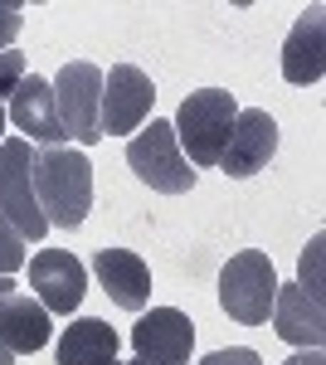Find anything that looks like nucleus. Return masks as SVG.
<instances>
[{
  "label": "nucleus",
  "instance_id": "obj_5",
  "mask_svg": "<svg viewBox=\"0 0 326 365\" xmlns=\"http://www.w3.org/2000/svg\"><path fill=\"white\" fill-rule=\"evenodd\" d=\"M127 166L136 170L141 185H151V190H161V195H185L195 185V170H190V161H185V151H180V141H175V127L161 122V117H151V122L127 141Z\"/></svg>",
  "mask_w": 326,
  "mask_h": 365
},
{
  "label": "nucleus",
  "instance_id": "obj_3",
  "mask_svg": "<svg viewBox=\"0 0 326 365\" xmlns=\"http://www.w3.org/2000/svg\"><path fill=\"white\" fill-rule=\"evenodd\" d=\"M0 220L25 244H39L49 234V220L34 200V146L25 137L0 141Z\"/></svg>",
  "mask_w": 326,
  "mask_h": 365
},
{
  "label": "nucleus",
  "instance_id": "obj_19",
  "mask_svg": "<svg viewBox=\"0 0 326 365\" xmlns=\"http://www.w3.org/2000/svg\"><path fill=\"white\" fill-rule=\"evenodd\" d=\"M322 249H326V239L317 234L312 244H307V253H302V287L322 302Z\"/></svg>",
  "mask_w": 326,
  "mask_h": 365
},
{
  "label": "nucleus",
  "instance_id": "obj_23",
  "mask_svg": "<svg viewBox=\"0 0 326 365\" xmlns=\"http://www.w3.org/2000/svg\"><path fill=\"white\" fill-rule=\"evenodd\" d=\"M108 365H122V361H108Z\"/></svg>",
  "mask_w": 326,
  "mask_h": 365
},
{
  "label": "nucleus",
  "instance_id": "obj_1",
  "mask_svg": "<svg viewBox=\"0 0 326 365\" xmlns=\"http://www.w3.org/2000/svg\"><path fill=\"white\" fill-rule=\"evenodd\" d=\"M34 200L54 229H78L93 210V161L83 146L34 151Z\"/></svg>",
  "mask_w": 326,
  "mask_h": 365
},
{
  "label": "nucleus",
  "instance_id": "obj_24",
  "mask_svg": "<svg viewBox=\"0 0 326 365\" xmlns=\"http://www.w3.org/2000/svg\"><path fill=\"white\" fill-rule=\"evenodd\" d=\"M132 365H141V361H132Z\"/></svg>",
  "mask_w": 326,
  "mask_h": 365
},
{
  "label": "nucleus",
  "instance_id": "obj_21",
  "mask_svg": "<svg viewBox=\"0 0 326 365\" xmlns=\"http://www.w3.org/2000/svg\"><path fill=\"white\" fill-rule=\"evenodd\" d=\"M200 365H263V361H258V351H248V346H229V351L205 356Z\"/></svg>",
  "mask_w": 326,
  "mask_h": 365
},
{
  "label": "nucleus",
  "instance_id": "obj_7",
  "mask_svg": "<svg viewBox=\"0 0 326 365\" xmlns=\"http://www.w3.org/2000/svg\"><path fill=\"white\" fill-rule=\"evenodd\" d=\"M156 103L151 78L136 63H112V73H103V137H127L141 132Z\"/></svg>",
  "mask_w": 326,
  "mask_h": 365
},
{
  "label": "nucleus",
  "instance_id": "obj_2",
  "mask_svg": "<svg viewBox=\"0 0 326 365\" xmlns=\"http://www.w3.org/2000/svg\"><path fill=\"white\" fill-rule=\"evenodd\" d=\"M234 117H239V103L224 88H200V93H190L180 103L170 127H175V141H180L190 166H219L224 141L234 132Z\"/></svg>",
  "mask_w": 326,
  "mask_h": 365
},
{
  "label": "nucleus",
  "instance_id": "obj_20",
  "mask_svg": "<svg viewBox=\"0 0 326 365\" xmlns=\"http://www.w3.org/2000/svg\"><path fill=\"white\" fill-rule=\"evenodd\" d=\"M20 25H25V5H20V0H0V54L15 44Z\"/></svg>",
  "mask_w": 326,
  "mask_h": 365
},
{
  "label": "nucleus",
  "instance_id": "obj_11",
  "mask_svg": "<svg viewBox=\"0 0 326 365\" xmlns=\"http://www.w3.org/2000/svg\"><path fill=\"white\" fill-rule=\"evenodd\" d=\"M10 122L15 132H25V141L34 146H68V132L58 122V103H54V83H44L39 73H25L15 93H10Z\"/></svg>",
  "mask_w": 326,
  "mask_h": 365
},
{
  "label": "nucleus",
  "instance_id": "obj_12",
  "mask_svg": "<svg viewBox=\"0 0 326 365\" xmlns=\"http://www.w3.org/2000/svg\"><path fill=\"white\" fill-rule=\"evenodd\" d=\"M272 151H277V122H272L263 108H244V113L234 117V132H229V141H224L219 166H224V175L244 180V175L268 166Z\"/></svg>",
  "mask_w": 326,
  "mask_h": 365
},
{
  "label": "nucleus",
  "instance_id": "obj_15",
  "mask_svg": "<svg viewBox=\"0 0 326 365\" xmlns=\"http://www.w3.org/2000/svg\"><path fill=\"white\" fill-rule=\"evenodd\" d=\"M326 20H322V5H312L307 15H302L292 34H287V44H282V78L287 83H322L326 73Z\"/></svg>",
  "mask_w": 326,
  "mask_h": 365
},
{
  "label": "nucleus",
  "instance_id": "obj_17",
  "mask_svg": "<svg viewBox=\"0 0 326 365\" xmlns=\"http://www.w3.org/2000/svg\"><path fill=\"white\" fill-rule=\"evenodd\" d=\"M20 78H25V54L5 49V54H0V141H5V98L15 93Z\"/></svg>",
  "mask_w": 326,
  "mask_h": 365
},
{
  "label": "nucleus",
  "instance_id": "obj_10",
  "mask_svg": "<svg viewBox=\"0 0 326 365\" xmlns=\"http://www.w3.org/2000/svg\"><path fill=\"white\" fill-rule=\"evenodd\" d=\"M132 351L141 365H190L195 322L175 307H151L132 327Z\"/></svg>",
  "mask_w": 326,
  "mask_h": 365
},
{
  "label": "nucleus",
  "instance_id": "obj_4",
  "mask_svg": "<svg viewBox=\"0 0 326 365\" xmlns=\"http://www.w3.org/2000/svg\"><path fill=\"white\" fill-rule=\"evenodd\" d=\"M272 297H277V273H272V258L263 249H244L224 263L219 302L239 327H268Z\"/></svg>",
  "mask_w": 326,
  "mask_h": 365
},
{
  "label": "nucleus",
  "instance_id": "obj_9",
  "mask_svg": "<svg viewBox=\"0 0 326 365\" xmlns=\"http://www.w3.org/2000/svg\"><path fill=\"white\" fill-rule=\"evenodd\" d=\"M44 346H49V312L39 307V297L0 278V365H15V356H34Z\"/></svg>",
  "mask_w": 326,
  "mask_h": 365
},
{
  "label": "nucleus",
  "instance_id": "obj_8",
  "mask_svg": "<svg viewBox=\"0 0 326 365\" xmlns=\"http://www.w3.org/2000/svg\"><path fill=\"white\" fill-rule=\"evenodd\" d=\"M29 287L49 317H73L83 292H88V268L68 249H39L29 263Z\"/></svg>",
  "mask_w": 326,
  "mask_h": 365
},
{
  "label": "nucleus",
  "instance_id": "obj_6",
  "mask_svg": "<svg viewBox=\"0 0 326 365\" xmlns=\"http://www.w3.org/2000/svg\"><path fill=\"white\" fill-rule=\"evenodd\" d=\"M54 103L68 141H78V146L103 141V68L98 63H88V58L63 63V73L54 83Z\"/></svg>",
  "mask_w": 326,
  "mask_h": 365
},
{
  "label": "nucleus",
  "instance_id": "obj_16",
  "mask_svg": "<svg viewBox=\"0 0 326 365\" xmlns=\"http://www.w3.org/2000/svg\"><path fill=\"white\" fill-rule=\"evenodd\" d=\"M122 336L112 331L103 317H73V327H63L54 351V365H108L117 361Z\"/></svg>",
  "mask_w": 326,
  "mask_h": 365
},
{
  "label": "nucleus",
  "instance_id": "obj_22",
  "mask_svg": "<svg viewBox=\"0 0 326 365\" xmlns=\"http://www.w3.org/2000/svg\"><path fill=\"white\" fill-rule=\"evenodd\" d=\"M282 365H326V356L322 351H297V356H287Z\"/></svg>",
  "mask_w": 326,
  "mask_h": 365
},
{
  "label": "nucleus",
  "instance_id": "obj_13",
  "mask_svg": "<svg viewBox=\"0 0 326 365\" xmlns=\"http://www.w3.org/2000/svg\"><path fill=\"white\" fill-rule=\"evenodd\" d=\"M272 327L277 336L292 341L297 351H322L326 341V312L322 302L302 287V282H277V297H272Z\"/></svg>",
  "mask_w": 326,
  "mask_h": 365
},
{
  "label": "nucleus",
  "instance_id": "obj_14",
  "mask_svg": "<svg viewBox=\"0 0 326 365\" xmlns=\"http://www.w3.org/2000/svg\"><path fill=\"white\" fill-rule=\"evenodd\" d=\"M93 273H98L103 292H108L117 307L141 312L151 302V268L132 249H98L93 253Z\"/></svg>",
  "mask_w": 326,
  "mask_h": 365
},
{
  "label": "nucleus",
  "instance_id": "obj_18",
  "mask_svg": "<svg viewBox=\"0 0 326 365\" xmlns=\"http://www.w3.org/2000/svg\"><path fill=\"white\" fill-rule=\"evenodd\" d=\"M15 268H25V239L0 220V278H10Z\"/></svg>",
  "mask_w": 326,
  "mask_h": 365
}]
</instances>
